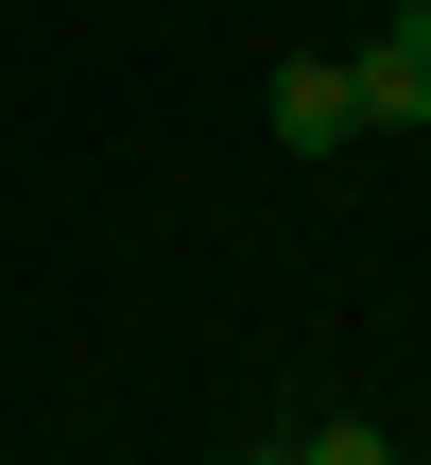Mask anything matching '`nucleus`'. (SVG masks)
Returning a JSON list of instances; mask_svg holds the SVG:
<instances>
[{
	"mask_svg": "<svg viewBox=\"0 0 431 465\" xmlns=\"http://www.w3.org/2000/svg\"><path fill=\"white\" fill-rule=\"evenodd\" d=\"M346 104H363V138H397V121H431V0H397L363 52H346Z\"/></svg>",
	"mask_w": 431,
	"mask_h": 465,
	"instance_id": "f257e3e1",
	"label": "nucleus"
},
{
	"mask_svg": "<svg viewBox=\"0 0 431 465\" xmlns=\"http://www.w3.org/2000/svg\"><path fill=\"white\" fill-rule=\"evenodd\" d=\"M259 121H276L294 155H328V138H363V104H346V52H294V69L259 86Z\"/></svg>",
	"mask_w": 431,
	"mask_h": 465,
	"instance_id": "f03ea898",
	"label": "nucleus"
},
{
	"mask_svg": "<svg viewBox=\"0 0 431 465\" xmlns=\"http://www.w3.org/2000/svg\"><path fill=\"white\" fill-rule=\"evenodd\" d=\"M294 465H397V431H380V414H328V431H311Z\"/></svg>",
	"mask_w": 431,
	"mask_h": 465,
	"instance_id": "7ed1b4c3",
	"label": "nucleus"
}]
</instances>
